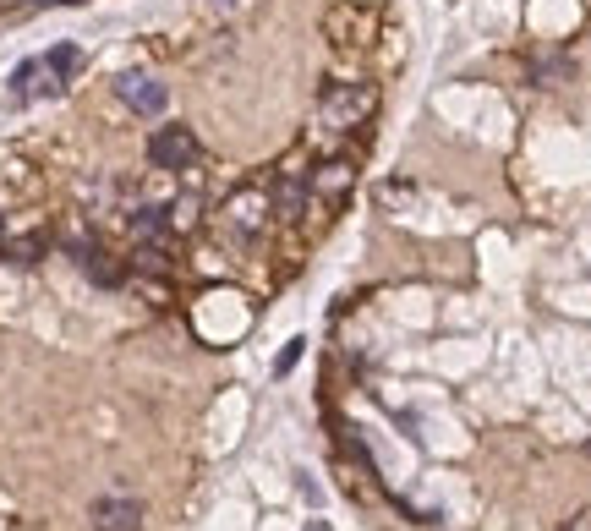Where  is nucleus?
Returning a JSON list of instances; mask_svg holds the SVG:
<instances>
[{"mask_svg":"<svg viewBox=\"0 0 591 531\" xmlns=\"http://www.w3.org/2000/svg\"><path fill=\"white\" fill-rule=\"evenodd\" d=\"M373 110H378V94L367 83H329V88H323V99H318V121L334 126V132L362 126Z\"/></svg>","mask_w":591,"mask_h":531,"instance_id":"obj_1","label":"nucleus"},{"mask_svg":"<svg viewBox=\"0 0 591 531\" xmlns=\"http://www.w3.org/2000/svg\"><path fill=\"white\" fill-rule=\"evenodd\" d=\"M197 154H203V143H197L192 126H159V132L148 137V165H154V170H170V176L192 170Z\"/></svg>","mask_w":591,"mask_h":531,"instance_id":"obj_2","label":"nucleus"},{"mask_svg":"<svg viewBox=\"0 0 591 531\" xmlns=\"http://www.w3.org/2000/svg\"><path fill=\"white\" fill-rule=\"evenodd\" d=\"M115 99H121L126 110H137V115H148V121H159L170 105V88L159 83V77H148V72H126V77H115Z\"/></svg>","mask_w":591,"mask_h":531,"instance_id":"obj_3","label":"nucleus"},{"mask_svg":"<svg viewBox=\"0 0 591 531\" xmlns=\"http://www.w3.org/2000/svg\"><path fill=\"white\" fill-rule=\"evenodd\" d=\"M88 521H94V531H143V504L126 493H104V499H94Z\"/></svg>","mask_w":591,"mask_h":531,"instance_id":"obj_4","label":"nucleus"},{"mask_svg":"<svg viewBox=\"0 0 591 531\" xmlns=\"http://www.w3.org/2000/svg\"><path fill=\"white\" fill-rule=\"evenodd\" d=\"M323 28H329V44L340 39L345 50H367V44H373V17H367V11H356V6L329 11V17H323Z\"/></svg>","mask_w":591,"mask_h":531,"instance_id":"obj_5","label":"nucleus"},{"mask_svg":"<svg viewBox=\"0 0 591 531\" xmlns=\"http://www.w3.org/2000/svg\"><path fill=\"white\" fill-rule=\"evenodd\" d=\"M39 94H61V83L50 77V66L39 61H22L17 72H11V99H39Z\"/></svg>","mask_w":591,"mask_h":531,"instance_id":"obj_6","label":"nucleus"},{"mask_svg":"<svg viewBox=\"0 0 591 531\" xmlns=\"http://www.w3.org/2000/svg\"><path fill=\"white\" fill-rule=\"evenodd\" d=\"M351 181H356L351 159H334V165H318V170H312V192H318V203H340L345 192H351Z\"/></svg>","mask_w":591,"mask_h":531,"instance_id":"obj_7","label":"nucleus"},{"mask_svg":"<svg viewBox=\"0 0 591 531\" xmlns=\"http://www.w3.org/2000/svg\"><path fill=\"white\" fill-rule=\"evenodd\" d=\"M44 66H50V77H55V83H72V77H77V66H83V50H77V44H55V50L44 55Z\"/></svg>","mask_w":591,"mask_h":531,"instance_id":"obj_8","label":"nucleus"},{"mask_svg":"<svg viewBox=\"0 0 591 531\" xmlns=\"http://www.w3.org/2000/svg\"><path fill=\"white\" fill-rule=\"evenodd\" d=\"M44 247H50V236H44V230H33V236L6 241V258H11V263H39V258H44Z\"/></svg>","mask_w":591,"mask_h":531,"instance_id":"obj_9","label":"nucleus"},{"mask_svg":"<svg viewBox=\"0 0 591 531\" xmlns=\"http://www.w3.org/2000/svg\"><path fill=\"white\" fill-rule=\"evenodd\" d=\"M230 219H236V230H247V236H258V225H263V203L241 192V198L230 203Z\"/></svg>","mask_w":591,"mask_h":531,"instance_id":"obj_10","label":"nucleus"},{"mask_svg":"<svg viewBox=\"0 0 591 531\" xmlns=\"http://www.w3.org/2000/svg\"><path fill=\"white\" fill-rule=\"evenodd\" d=\"M77 263H83V269L94 274L99 285H121V269H110V263H104V252H94V247H77Z\"/></svg>","mask_w":591,"mask_h":531,"instance_id":"obj_11","label":"nucleus"},{"mask_svg":"<svg viewBox=\"0 0 591 531\" xmlns=\"http://www.w3.org/2000/svg\"><path fill=\"white\" fill-rule=\"evenodd\" d=\"M132 225H137V236H159V230H165L170 219H165V209H137Z\"/></svg>","mask_w":591,"mask_h":531,"instance_id":"obj_12","label":"nucleus"},{"mask_svg":"<svg viewBox=\"0 0 591 531\" xmlns=\"http://www.w3.org/2000/svg\"><path fill=\"white\" fill-rule=\"evenodd\" d=\"M301 345H307V340H291V345L280 351V362H274V373H280V378H285V373H291V367L301 362Z\"/></svg>","mask_w":591,"mask_h":531,"instance_id":"obj_13","label":"nucleus"},{"mask_svg":"<svg viewBox=\"0 0 591 531\" xmlns=\"http://www.w3.org/2000/svg\"><path fill=\"white\" fill-rule=\"evenodd\" d=\"M33 6H83V0H33Z\"/></svg>","mask_w":591,"mask_h":531,"instance_id":"obj_14","label":"nucleus"},{"mask_svg":"<svg viewBox=\"0 0 591 531\" xmlns=\"http://www.w3.org/2000/svg\"><path fill=\"white\" fill-rule=\"evenodd\" d=\"M301 531H334L329 521H307V526H301Z\"/></svg>","mask_w":591,"mask_h":531,"instance_id":"obj_15","label":"nucleus"},{"mask_svg":"<svg viewBox=\"0 0 591 531\" xmlns=\"http://www.w3.org/2000/svg\"><path fill=\"white\" fill-rule=\"evenodd\" d=\"M586 455H591V444H586Z\"/></svg>","mask_w":591,"mask_h":531,"instance_id":"obj_16","label":"nucleus"}]
</instances>
